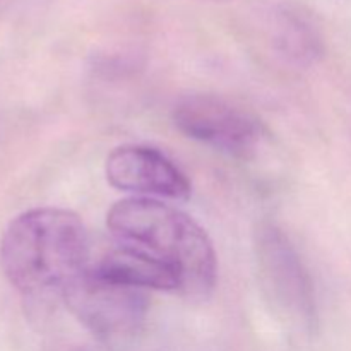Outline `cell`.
Returning <instances> with one entry per match:
<instances>
[{"label": "cell", "mask_w": 351, "mask_h": 351, "mask_svg": "<svg viewBox=\"0 0 351 351\" xmlns=\"http://www.w3.org/2000/svg\"><path fill=\"white\" fill-rule=\"evenodd\" d=\"M106 180L130 197L189 201L192 184L187 175L160 149L123 144L106 158Z\"/></svg>", "instance_id": "8992f818"}, {"label": "cell", "mask_w": 351, "mask_h": 351, "mask_svg": "<svg viewBox=\"0 0 351 351\" xmlns=\"http://www.w3.org/2000/svg\"><path fill=\"white\" fill-rule=\"evenodd\" d=\"M91 267L112 280L143 288L146 291H170L180 295V281L170 267L137 250L115 243Z\"/></svg>", "instance_id": "52a82bcc"}, {"label": "cell", "mask_w": 351, "mask_h": 351, "mask_svg": "<svg viewBox=\"0 0 351 351\" xmlns=\"http://www.w3.org/2000/svg\"><path fill=\"white\" fill-rule=\"evenodd\" d=\"M64 304L99 341L110 345L130 341L146 324L147 291L88 269L69 287Z\"/></svg>", "instance_id": "277c9868"}, {"label": "cell", "mask_w": 351, "mask_h": 351, "mask_svg": "<svg viewBox=\"0 0 351 351\" xmlns=\"http://www.w3.org/2000/svg\"><path fill=\"white\" fill-rule=\"evenodd\" d=\"M5 2H9V0H0V7H2Z\"/></svg>", "instance_id": "30bf717a"}, {"label": "cell", "mask_w": 351, "mask_h": 351, "mask_svg": "<svg viewBox=\"0 0 351 351\" xmlns=\"http://www.w3.org/2000/svg\"><path fill=\"white\" fill-rule=\"evenodd\" d=\"M106 226L115 243L170 267L182 297L204 300L213 293L218 257L206 230L187 213L158 199L125 197L106 213Z\"/></svg>", "instance_id": "7a4b0ae2"}, {"label": "cell", "mask_w": 351, "mask_h": 351, "mask_svg": "<svg viewBox=\"0 0 351 351\" xmlns=\"http://www.w3.org/2000/svg\"><path fill=\"white\" fill-rule=\"evenodd\" d=\"M278 43L287 53L297 58L307 57V60L321 51V40L312 24L290 10L278 16Z\"/></svg>", "instance_id": "ba28073f"}, {"label": "cell", "mask_w": 351, "mask_h": 351, "mask_svg": "<svg viewBox=\"0 0 351 351\" xmlns=\"http://www.w3.org/2000/svg\"><path fill=\"white\" fill-rule=\"evenodd\" d=\"M254 257L261 290L273 311L288 324L315 328L317 302L308 269L283 230L263 221L254 232Z\"/></svg>", "instance_id": "3957f363"}, {"label": "cell", "mask_w": 351, "mask_h": 351, "mask_svg": "<svg viewBox=\"0 0 351 351\" xmlns=\"http://www.w3.org/2000/svg\"><path fill=\"white\" fill-rule=\"evenodd\" d=\"M171 120L189 139L239 160L256 156L267 136L256 115L216 95L182 96Z\"/></svg>", "instance_id": "5b68a950"}, {"label": "cell", "mask_w": 351, "mask_h": 351, "mask_svg": "<svg viewBox=\"0 0 351 351\" xmlns=\"http://www.w3.org/2000/svg\"><path fill=\"white\" fill-rule=\"evenodd\" d=\"M91 264V243L81 216L64 208H33L17 215L0 237V269L27 302H64L65 291Z\"/></svg>", "instance_id": "6da1fadb"}, {"label": "cell", "mask_w": 351, "mask_h": 351, "mask_svg": "<svg viewBox=\"0 0 351 351\" xmlns=\"http://www.w3.org/2000/svg\"><path fill=\"white\" fill-rule=\"evenodd\" d=\"M202 2H215V3H223V2H232V0H202Z\"/></svg>", "instance_id": "9c48e42d"}]
</instances>
